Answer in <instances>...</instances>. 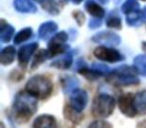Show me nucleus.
Listing matches in <instances>:
<instances>
[{
  "instance_id": "f257e3e1",
  "label": "nucleus",
  "mask_w": 146,
  "mask_h": 128,
  "mask_svg": "<svg viewBox=\"0 0 146 128\" xmlns=\"http://www.w3.org/2000/svg\"><path fill=\"white\" fill-rule=\"evenodd\" d=\"M37 110V101L28 92H19L13 104V114L15 119L20 123L28 121Z\"/></svg>"
},
{
  "instance_id": "f03ea898",
  "label": "nucleus",
  "mask_w": 146,
  "mask_h": 128,
  "mask_svg": "<svg viewBox=\"0 0 146 128\" xmlns=\"http://www.w3.org/2000/svg\"><path fill=\"white\" fill-rule=\"evenodd\" d=\"M137 69L130 66H121L114 69L107 76V80L110 83L120 86H128L137 84L139 82L137 78Z\"/></svg>"
},
{
  "instance_id": "7ed1b4c3",
  "label": "nucleus",
  "mask_w": 146,
  "mask_h": 128,
  "mask_svg": "<svg viewBox=\"0 0 146 128\" xmlns=\"http://www.w3.org/2000/svg\"><path fill=\"white\" fill-rule=\"evenodd\" d=\"M26 91L37 98H46L52 91V82L48 77L36 75L26 84Z\"/></svg>"
},
{
  "instance_id": "20e7f679",
  "label": "nucleus",
  "mask_w": 146,
  "mask_h": 128,
  "mask_svg": "<svg viewBox=\"0 0 146 128\" xmlns=\"http://www.w3.org/2000/svg\"><path fill=\"white\" fill-rule=\"evenodd\" d=\"M115 106V100L108 94L97 95L92 104V114L97 118H106L112 114Z\"/></svg>"
},
{
  "instance_id": "39448f33",
  "label": "nucleus",
  "mask_w": 146,
  "mask_h": 128,
  "mask_svg": "<svg viewBox=\"0 0 146 128\" xmlns=\"http://www.w3.org/2000/svg\"><path fill=\"white\" fill-rule=\"evenodd\" d=\"M94 55L96 58L107 62H118L123 60V56L113 48H108L105 46H100L94 50Z\"/></svg>"
},
{
  "instance_id": "423d86ee",
  "label": "nucleus",
  "mask_w": 146,
  "mask_h": 128,
  "mask_svg": "<svg viewBox=\"0 0 146 128\" xmlns=\"http://www.w3.org/2000/svg\"><path fill=\"white\" fill-rule=\"evenodd\" d=\"M118 105L122 113L128 117H134L137 113L134 105V96L131 93H126L120 96L118 100Z\"/></svg>"
},
{
  "instance_id": "0eeeda50",
  "label": "nucleus",
  "mask_w": 146,
  "mask_h": 128,
  "mask_svg": "<svg viewBox=\"0 0 146 128\" xmlns=\"http://www.w3.org/2000/svg\"><path fill=\"white\" fill-rule=\"evenodd\" d=\"M88 102V95L84 90L82 89H76L73 91L70 97V103L69 105L76 109L77 111L81 112L85 108L86 104Z\"/></svg>"
},
{
  "instance_id": "6e6552de",
  "label": "nucleus",
  "mask_w": 146,
  "mask_h": 128,
  "mask_svg": "<svg viewBox=\"0 0 146 128\" xmlns=\"http://www.w3.org/2000/svg\"><path fill=\"white\" fill-rule=\"evenodd\" d=\"M92 40L97 43H102L107 46H116L120 43V37L115 33L105 31V32H99L92 38Z\"/></svg>"
},
{
  "instance_id": "1a4fd4ad",
  "label": "nucleus",
  "mask_w": 146,
  "mask_h": 128,
  "mask_svg": "<svg viewBox=\"0 0 146 128\" xmlns=\"http://www.w3.org/2000/svg\"><path fill=\"white\" fill-rule=\"evenodd\" d=\"M38 48V44L35 42L27 44L25 46L21 47L18 51V61L22 66H26V64L29 62L31 56L34 53V51Z\"/></svg>"
},
{
  "instance_id": "9d476101",
  "label": "nucleus",
  "mask_w": 146,
  "mask_h": 128,
  "mask_svg": "<svg viewBox=\"0 0 146 128\" xmlns=\"http://www.w3.org/2000/svg\"><path fill=\"white\" fill-rule=\"evenodd\" d=\"M32 128H57L56 120L51 115H41L35 119Z\"/></svg>"
},
{
  "instance_id": "9b49d317",
  "label": "nucleus",
  "mask_w": 146,
  "mask_h": 128,
  "mask_svg": "<svg viewBox=\"0 0 146 128\" xmlns=\"http://www.w3.org/2000/svg\"><path fill=\"white\" fill-rule=\"evenodd\" d=\"M14 7L22 13H34L37 11L36 5L31 0H14Z\"/></svg>"
},
{
  "instance_id": "f8f14e48",
  "label": "nucleus",
  "mask_w": 146,
  "mask_h": 128,
  "mask_svg": "<svg viewBox=\"0 0 146 128\" xmlns=\"http://www.w3.org/2000/svg\"><path fill=\"white\" fill-rule=\"evenodd\" d=\"M146 19V15L144 13V11H134L129 14H127L126 17V22L128 23V25L130 26H139L142 23H144Z\"/></svg>"
},
{
  "instance_id": "ddd939ff",
  "label": "nucleus",
  "mask_w": 146,
  "mask_h": 128,
  "mask_svg": "<svg viewBox=\"0 0 146 128\" xmlns=\"http://www.w3.org/2000/svg\"><path fill=\"white\" fill-rule=\"evenodd\" d=\"M15 54H16V51H15L14 47L12 46L5 47L4 49H2L1 55H0V62H1V64H3V65L11 64L15 59Z\"/></svg>"
},
{
  "instance_id": "4468645a",
  "label": "nucleus",
  "mask_w": 146,
  "mask_h": 128,
  "mask_svg": "<svg viewBox=\"0 0 146 128\" xmlns=\"http://www.w3.org/2000/svg\"><path fill=\"white\" fill-rule=\"evenodd\" d=\"M85 8L92 16H94L95 18H102L105 14L104 9L101 6L97 4L95 1L93 0H87L85 3Z\"/></svg>"
},
{
  "instance_id": "2eb2a0df",
  "label": "nucleus",
  "mask_w": 146,
  "mask_h": 128,
  "mask_svg": "<svg viewBox=\"0 0 146 128\" xmlns=\"http://www.w3.org/2000/svg\"><path fill=\"white\" fill-rule=\"evenodd\" d=\"M134 105L138 113L146 114V91L138 92L134 96Z\"/></svg>"
},
{
  "instance_id": "dca6fc26",
  "label": "nucleus",
  "mask_w": 146,
  "mask_h": 128,
  "mask_svg": "<svg viewBox=\"0 0 146 128\" xmlns=\"http://www.w3.org/2000/svg\"><path fill=\"white\" fill-rule=\"evenodd\" d=\"M14 32V28L9 24H5L4 20H1V28H0V40L3 43L8 42L11 39Z\"/></svg>"
},
{
  "instance_id": "f3484780",
  "label": "nucleus",
  "mask_w": 146,
  "mask_h": 128,
  "mask_svg": "<svg viewBox=\"0 0 146 128\" xmlns=\"http://www.w3.org/2000/svg\"><path fill=\"white\" fill-rule=\"evenodd\" d=\"M64 116L70 121L74 122V123H78L81 121L82 119V114L81 112L77 111L76 109H74L73 107H71L70 105H67L64 108Z\"/></svg>"
},
{
  "instance_id": "a211bd4d",
  "label": "nucleus",
  "mask_w": 146,
  "mask_h": 128,
  "mask_svg": "<svg viewBox=\"0 0 146 128\" xmlns=\"http://www.w3.org/2000/svg\"><path fill=\"white\" fill-rule=\"evenodd\" d=\"M57 30V24L52 21L49 22H45L39 27V36L41 38H46L48 35L53 33L54 31Z\"/></svg>"
},
{
  "instance_id": "6ab92c4d",
  "label": "nucleus",
  "mask_w": 146,
  "mask_h": 128,
  "mask_svg": "<svg viewBox=\"0 0 146 128\" xmlns=\"http://www.w3.org/2000/svg\"><path fill=\"white\" fill-rule=\"evenodd\" d=\"M67 48H68V46L65 44L50 41L48 45V50L47 51H48V53H49V56L52 57V56H55V55H59V54H61V53H64Z\"/></svg>"
},
{
  "instance_id": "aec40b11",
  "label": "nucleus",
  "mask_w": 146,
  "mask_h": 128,
  "mask_svg": "<svg viewBox=\"0 0 146 128\" xmlns=\"http://www.w3.org/2000/svg\"><path fill=\"white\" fill-rule=\"evenodd\" d=\"M71 64H72V54L71 53H67L65 56L54 61L52 63V66L57 68H61V69H67V68L70 67Z\"/></svg>"
},
{
  "instance_id": "412c9836",
  "label": "nucleus",
  "mask_w": 146,
  "mask_h": 128,
  "mask_svg": "<svg viewBox=\"0 0 146 128\" xmlns=\"http://www.w3.org/2000/svg\"><path fill=\"white\" fill-rule=\"evenodd\" d=\"M78 85H79V82L76 78L67 77L63 80V91L66 94L71 93V92L78 89Z\"/></svg>"
},
{
  "instance_id": "4be33fe9",
  "label": "nucleus",
  "mask_w": 146,
  "mask_h": 128,
  "mask_svg": "<svg viewBox=\"0 0 146 128\" xmlns=\"http://www.w3.org/2000/svg\"><path fill=\"white\" fill-rule=\"evenodd\" d=\"M134 66L138 73L146 76V55H138L134 59Z\"/></svg>"
},
{
  "instance_id": "5701e85b",
  "label": "nucleus",
  "mask_w": 146,
  "mask_h": 128,
  "mask_svg": "<svg viewBox=\"0 0 146 128\" xmlns=\"http://www.w3.org/2000/svg\"><path fill=\"white\" fill-rule=\"evenodd\" d=\"M48 57H50V56H49L48 51L40 50L36 55H35L34 58H33L32 64H31V69H35V68H37L39 65H40L41 63L44 62V61L46 60Z\"/></svg>"
},
{
  "instance_id": "b1692460",
  "label": "nucleus",
  "mask_w": 146,
  "mask_h": 128,
  "mask_svg": "<svg viewBox=\"0 0 146 128\" xmlns=\"http://www.w3.org/2000/svg\"><path fill=\"white\" fill-rule=\"evenodd\" d=\"M121 10L125 14L137 11L139 10V3L137 2V0H126L121 6Z\"/></svg>"
},
{
  "instance_id": "393cba45",
  "label": "nucleus",
  "mask_w": 146,
  "mask_h": 128,
  "mask_svg": "<svg viewBox=\"0 0 146 128\" xmlns=\"http://www.w3.org/2000/svg\"><path fill=\"white\" fill-rule=\"evenodd\" d=\"M32 35V29L31 28H24L22 30H20L16 34L14 38V43L15 44H19V43L23 42V41H26L27 39H29Z\"/></svg>"
},
{
  "instance_id": "a878e982",
  "label": "nucleus",
  "mask_w": 146,
  "mask_h": 128,
  "mask_svg": "<svg viewBox=\"0 0 146 128\" xmlns=\"http://www.w3.org/2000/svg\"><path fill=\"white\" fill-rule=\"evenodd\" d=\"M40 4L46 11H48L51 14H57L59 12L55 5V0H39Z\"/></svg>"
},
{
  "instance_id": "bb28decb",
  "label": "nucleus",
  "mask_w": 146,
  "mask_h": 128,
  "mask_svg": "<svg viewBox=\"0 0 146 128\" xmlns=\"http://www.w3.org/2000/svg\"><path fill=\"white\" fill-rule=\"evenodd\" d=\"M106 24L108 27H111V28L120 29L121 28V19L118 17V15H114L113 13H110L108 18L106 19Z\"/></svg>"
},
{
  "instance_id": "cd10ccee",
  "label": "nucleus",
  "mask_w": 146,
  "mask_h": 128,
  "mask_svg": "<svg viewBox=\"0 0 146 128\" xmlns=\"http://www.w3.org/2000/svg\"><path fill=\"white\" fill-rule=\"evenodd\" d=\"M79 73L80 74H82V75L84 76L85 78H87L88 80H91V81H93V80H95V79H97L98 77H99L101 74H99L98 72H96L95 70H89L88 68H86V67H81V68H79Z\"/></svg>"
},
{
  "instance_id": "c85d7f7f",
  "label": "nucleus",
  "mask_w": 146,
  "mask_h": 128,
  "mask_svg": "<svg viewBox=\"0 0 146 128\" xmlns=\"http://www.w3.org/2000/svg\"><path fill=\"white\" fill-rule=\"evenodd\" d=\"M67 38H68V35L66 34V32L61 31V32L57 33V34L55 35V36L53 37L50 41H52V42H56V43H62V44H65Z\"/></svg>"
},
{
  "instance_id": "c756f323",
  "label": "nucleus",
  "mask_w": 146,
  "mask_h": 128,
  "mask_svg": "<svg viewBox=\"0 0 146 128\" xmlns=\"http://www.w3.org/2000/svg\"><path fill=\"white\" fill-rule=\"evenodd\" d=\"M88 128H112V125L104 120H96L92 122Z\"/></svg>"
},
{
  "instance_id": "7c9ffc66",
  "label": "nucleus",
  "mask_w": 146,
  "mask_h": 128,
  "mask_svg": "<svg viewBox=\"0 0 146 128\" xmlns=\"http://www.w3.org/2000/svg\"><path fill=\"white\" fill-rule=\"evenodd\" d=\"M92 69L95 70L96 72H98L99 74H105L109 72V68L104 64H100V63H95L92 65Z\"/></svg>"
},
{
  "instance_id": "2f4dec72",
  "label": "nucleus",
  "mask_w": 146,
  "mask_h": 128,
  "mask_svg": "<svg viewBox=\"0 0 146 128\" xmlns=\"http://www.w3.org/2000/svg\"><path fill=\"white\" fill-rule=\"evenodd\" d=\"M73 17L76 20V22L78 23V25H82L85 21V16L81 11H74L73 12Z\"/></svg>"
},
{
  "instance_id": "473e14b6",
  "label": "nucleus",
  "mask_w": 146,
  "mask_h": 128,
  "mask_svg": "<svg viewBox=\"0 0 146 128\" xmlns=\"http://www.w3.org/2000/svg\"><path fill=\"white\" fill-rule=\"evenodd\" d=\"M102 24L101 18H93L89 21V27L91 29H96L98 27H100Z\"/></svg>"
},
{
  "instance_id": "72a5a7b5",
  "label": "nucleus",
  "mask_w": 146,
  "mask_h": 128,
  "mask_svg": "<svg viewBox=\"0 0 146 128\" xmlns=\"http://www.w3.org/2000/svg\"><path fill=\"white\" fill-rule=\"evenodd\" d=\"M137 128H146V120H144V121L140 122V123L138 124Z\"/></svg>"
},
{
  "instance_id": "f704fd0d",
  "label": "nucleus",
  "mask_w": 146,
  "mask_h": 128,
  "mask_svg": "<svg viewBox=\"0 0 146 128\" xmlns=\"http://www.w3.org/2000/svg\"><path fill=\"white\" fill-rule=\"evenodd\" d=\"M83 0H72V2H74L75 4H79L80 2H82Z\"/></svg>"
},
{
  "instance_id": "c9c22d12",
  "label": "nucleus",
  "mask_w": 146,
  "mask_h": 128,
  "mask_svg": "<svg viewBox=\"0 0 146 128\" xmlns=\"http://www.w3.org/2000/svg\"><path fill=\"white\" fill-rule=\"evenodd\" d=\"M98 1H99V2H101V3H103V4H104V3L106 4V3H108V1H109V0H98Z\"/></svg>"
},
{
  "instance_id": "e433bc0d",
  "label": "nucleus",
  "mask_w": 146,
  "mask_h": 128,
  "mask_svg": "<svg viewBox=\"0 0 146 128\" xmlns=\"http://www.w3.org/2000/svg\"><path fill=\"white\" fill-rule=\"evenodd\" d=\"M143 50H144V51H146V42H145V43H143Z\"/></svg>"
},
{
  "instance_id": "4c0bfd02",
  "label": "nucleus",
  "mask_w": 146,
  "mask_h": 128,
  "mask_svg": "<svg viewBox=\"0 0 146 128\" xmlns=\"http://www.w3.org/2000/svg\"><path fill=\"white\" fill-rule=\"evenodd\" d=\"M1 128H4V125H3V123H1Z\"/></svg>"
},
{
  "instance_id": "58836bf2",
  "label": "nucleus",
  "mask_w": 146,
  "mask_h": 128,
  "mask_svg": "<svg viewBox=\"0 0 146 128\" xmlns=\"http://www.w3.org/2000/svg\"><path fill=\"white\" fill-rule=\"evenodd\" d=\"M144 13H145V15H146V7L144 8Z\"/></svg>"
},
{
  "instance_id": "ea45409f",
  "label": "nucleus",
  "mask_w": 146,
  "mask_h": 128,
  "mask_svg": "<svg viewBox=\"0 0 146 128\" xmlns=\"http://www.w3.org/2000/svg\"><path fill=\"white\" fill-rule=\"evenodd\" d=\"M143 1H146V0H143Z\"/></svg>"
}]
</instances>
